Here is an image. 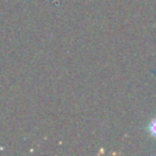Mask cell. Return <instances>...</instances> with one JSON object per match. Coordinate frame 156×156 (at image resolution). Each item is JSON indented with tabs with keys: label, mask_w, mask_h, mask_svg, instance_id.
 Listing matches in <instances>:
<instances>
[{
	"label": "cell",
	"mask_w": 156,
	"mask_h": 156,
	"mask_svg": "<svg viewBox=\"0 0 156 156\" xmlns=\"http://www.w3.org/2000/svg\"><path fill=\"white\" fill-rule=\"evenodd\" d=\"M147 129H149V133H150L154 138H156V118H152V119L150 121Z\"/></svg>",
	"instance_id": "1"
}]
</instances>
